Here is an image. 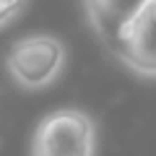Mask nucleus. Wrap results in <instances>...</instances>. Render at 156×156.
<instances>
[{
	"label": "nucleus",
	"mask_w": 156,
	"mask_h": 156,
	"mask_svg": "<svg viewBox=\"0 0 156 156\" xmlns=\"http://www.w3.org/2000/svg\"><path fill=\"white\" fill-rule=\"evenodd\" d=\"M146 3L148 0H86V8H89V18L94 29L112 50L120 34L128 29V23L140 13Z\"/></svg>",
	"instance_id": "obj_4"
},
{
	"label": "nucleus",
	"mask_w": 156,
	"mask_h": 156,
	"mask_svg": "<svg viewBox=\"0 0 156 156\" xmlns=\"http://www.w3.org/2000/svg\"><path fill=\"white\" fill-rule=\"evenodd\" d=\"M23 5H26V0H0V26L8 23L13 16H18Z\"/></svg>",
	"instance_id": "obj_5"
},
{
	"label": "nucleus",
	"mask_w": 156,
	"mask_h": 156,
	"mask_svg": "<svg viewBox=\"0 0 156 156\" xmlns=\"http://www.w3.org/2000/svg\"><path fill=\"white\" fill-rule=\"evenodd\" d=\"M96 125L89 112L62 107L42 117L31 138V156H94Z\"/></svg>",
	"instance_id": "obj_1"
},
{
	"label": "nucleus",
	"mask_w": 156,
	"mask_h": 156,
	"mask_svg": "<svg viewBox=\"0 0 156 156\" xmlns=\"http://www.w3.org/2000/svg\"><path fill=\"white\" fill-rule=\"evenodd\" d=\"M68 52L57 37L52 34H31L18 39L8 52V73L21 89L39 91L55 83L65 68Z\"/></svg>",
	"instance_id": "obj_2"
},
{
	"label": "nucleus",
	"mask_w": 156,
	"mask_h": 156,
	"mask_svg": "<svg viewBox=\"0 0 156 156\" xmlns=\"http://www.w3.org/2000/svg\"><path fill=\"white\" fill-rule=\"evenodd\" d=\"M133 73L156 78V0H148L112 47Z\"/></svg>",
	"instance_id": "obj_3"
}]
</instances>
